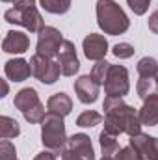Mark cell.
<instances>
[{
  "label": "cell",
  "mask_w": 158,
  "mask_h": 160,
  "mask_svg": "<svg viewBox=\"0 0 158 160\" xmlns=\"http://www.w3.org/2000/svg\"><path fill=\"white\" fill-rule=\"evenodd\" d=\"M104 130L119 136L121 132L128 136H136L141 132L143 123L140 119V112L123 102L121 97H106L104 104Z\"/></svg>",
  "instance_id": "cell-1"
},
{
  "label": "cell",
  "mask_w": 158,
  "mask_h": 160,
  "mask_svg": "<svg viewBox=\"0 0 158 160\" xmlns=\"http://www.w3.org/2000/svg\"><path fill=\"white\" fill-rule=\"evenodd\" d=\"M97 24L108 36H121L128 30L130 21L116 0H97Z\"/></svg>",
  "instance_id": "cell-2"
},
{
  "label": "cell",
  "mask_w": 158,
  "mask_h": 160,
  "mask_svg": "<svg viewBox=\"0 0 158 160\" xmlns=\"http://www.w3.org/2000/svg\"><path fill=\"white\" fill-rule=\"evenodd\" d=\"M41 142L45 145L47 151H52L54 155H63L69 143V138L65 134V123L63 118L54 114V112H47V116L41 121Z\"/></svg>",
  "instance_id": "cell-3"
},
{
  "label": "cell",
  "mask_w": 158,
  "mask_h": 160,
  "mask_svg": "<svg viewBox=\"0 0 158 160\" xmlns=\"http://www.w3.org/2000/svg\"><path fill=\"white\" fill-rule=\"evenodd\" d=\"M15 108L21 110V114L24 116V119L32 125L41 123L43 118L47 116L45 106L41 104L39 95L34 88H22L21 91H17L15 95Z\"/></svg>",
  "instance_id": "cell-4"
},
{
  "label": "cell",
  "mask_w": 158,
  "mask_h": 160,
  "mask_svg": "<svg viewBox=\"0 0 158 160\" xmlns=\"http://www.w3.org/2000/svg\"><path fill=\"white\" fill-rule=\"evenodd\" d=\"M4 19L9 24L24 26L32 34H39L45 28V21H43L41 13L37 11V8H32V9H15V8H11L4 13Z\"/></svg>",
  "instance_id": "cell-5"
},
{
  "label": "cell",
  "mask_w": 158,
  "mask_h": 160,
  "mask_svg": "<svg viewBox=\"0 0 158 160\" xmlns=\"http://www.w3.org/2000/svg\"><path fill=\"white\" fill-rule=\"evenodd\" d=\"M30 65H32V75L43 84H54L62 75L60 62L41 54H34L30 58Z\"/></svg>",
  "instance_id": "cell-6"
},
{
  "label": "cell",
  "mask_w": 158,
  "mask_h": 160,
  "mask_svg": "<svg viewBox=\"0 0 158 160\" xmlns=\"http://www.w3.org/2000/svg\"><path fill=\"white\" fill-rule=\"evenodd\" d=\"M63 36L58 28L54 26H45L37 36V45H36V54L47 56V58H58V52L62 48L63 43Z\"/></svg>",
  "instance_id": "cell-7"
},
{
  "label": "cell",
  "mask_w": 158,
  "mask_h": 160,
  "mask_svg": "<svg viewBox=\"0 0 158 160\" xmlns=\"http://www.w3.org/2000/svg\"><path fill=\"white\" fill-rule=\"evenodd\" d=\"M130 89V82H128V71L125 65H114L110 67L108 78L104 82V93L108 97H125Z\"/></svg>",
  "instance_id": "cell-8"
},
{
  "label": "cell",
  "mask_w": 158,
  "mask_h": 160,
  "mask_svg": "<svg viewBox=\"0 0 158 160\" xmlns=\"http://www.w3.org/2000/svg\"><path fill=\"white\" fill-rule=\"evenodd\" d=\"M128 145L138 151L140 160H158V138L155 136L140 132L136 136H130Z\"/></svg>",
  "instance_id": "cell-9"
},
{
  "label": "cell",
  "mask_w": 158,
  "mask_h": 160,
  "mask_svg": "<svg viewBox=\"0 0 158 160\" xmlns=\"http://www.w3.org/2000/svg\"><path fill=\"white\" fill-rule=\"evenodd\" d=\"M58 62H60V67H62V75L63 77H73V75L78 73L80 62H78L77 48H75V43L73 41L65 39L62 43V48L58 52Z\"/></svg>",
  "instance_id": "cell-10"
},
{
  "label": "cell",
  "mask_w": 158,
  "mask_h": 160,
  "mask_svg": "<svg viewBox=\"0 0 158 160\" xmlns=\"http://www.w3.org/2000/svg\"><path fill=\"white\" fill-rule=\"evenodd\" d=\"M101 84H97L91 75H84L78 80H75V93L82 104H93L99 99Z\"/></svg>",
  "instance_id": "cell-11"
},
{
  "label": "cell",
  "mask_w": 158,
  "mask_h": 160,
  "mask_svg": "<svg viewBox=\"0 0 158 160\" xmlns=\"http://www.w3.org/2000/svg\"><path fill=\"white\" fill-rule=\"evenodd\" d=\"M82 48H84V54L87 60L101 62V60H104V56L108 52V41L101 34H89L84 38Z\"/></svg>",
  "instance_id": "cell-12"
},
{
  "label": "cell",
  "mask_w": 158,
  "mask_h": 160,
  "mask_svg": "<svg viewBox=\"0 0 158 160\" xmlns=\"http://www.w3.org/2000/svg\"><path fill=\"white\" fill-rule=\"evenodd\" d=\"M30 48V38L24 32L9 30L2 41V50L7 54H24Z\"/></svg>",
  "instance_id": "cell-13"
},
{
  "label": "cell",
  "mask_w": 158,
  "mask_h": 160,
  "mask_svg": "<svg viewBox=\"0 0 158 160\" xmlns=\"http://www.w3.org/2000/svg\"><path fill=\"white\" fill-rule=\"evenodd\" d=\"M4 73H6L7 78L13 80V82H24L26 78H30V75H32V65H30V62H26L22 58H13V60L6 62Z\"/></svg>",
  "instance_id": "cell-14"
},
{
  "label": "cell",
  "mask_w": 158,
  "mask_h": 160,
  "mask_svg": "<svg viewBox=\"0 0 158 160\" xmlns=\"http://www.w3.org/2000/svg\"><path fill=\"white\" fill-rule=\"evenodd\" d=\"M67 145H69V151L77 153L84 160H95V151H93V145H91V140L87 134H84V132L73 134L69 138Z\"/></svg>",
  "instance_id": "cell-15"
},
{
  "label": "cell",
  "mask_w": 158,
  "mask_h": 160,
  "mask_svg": "<svg viewBox=\"0 0 158 160\" xmlns=\"http://www.w3.org/2000/svg\"><path fill=\"white\" fill-rule=\"evenodd\" d=\"M47 110H48V112H54V114H58V116H62V118H65V116H69L71 110H73V101H71V97H69L67 93H63V91L54 93V95H50L48 101H47Z\"/></svg>",
  "instance_id": "cell-16"
},
{
  "label": "cell",
  "mask_w": 158,
  "mask_h": 160,
  "mask_svg": "<svg viewBox=\"0 0 158 160\" xmlns=\"http://www.w3.org/2000/svg\"><path fill=\"white\" fill-rule=\"evenodd\" d=\"M140 112V119L147 127H156L158 125V93L151 95L149 99L143 101V106L138 110Z\"/></svg>",
  "instance_id": "cell-17"
},
{
  "label": "cell",
  "mask_w": 158,
  "mask_h": 160,
  "mask_svg": "<svg viewBox=\"0 0 158 160\" xmlns=\"http://www.w3.org/2000/svg\"><path fill=\"white\" fill-rule=\"evenodd\" d=\"M99 143H101V149H102V157H116V153L119 151L117 136H116V134H110V132H106V130L101 132Z\"/></svg>",
  "instance_id": "cell-18"
},
{
  "label": "cell",
  "mask_w": 158,
  "mask_h": 160,
  "mask_svg": "<svg viewBox=\"0 0 158 160\" xmlns=\"http://www.w3.org/2000/svg\"><path fill=\"white\" fill-rule=\"evenodd\" d=\"M19 134H21V127L13 118H7V116L0 118V138L2 140H11V138H17Z\"/></svg>",
  "instance_id": "cell-19"
},
{
  "label": "cell",
  "mask_w": 158,
  "mask_h": 160,
  "mask_svg": "<svg viewBox=\"0 0 158 160\" xmlns=\"http://www.w3.org/2000/svg\"><path fill=\"white\" fill-rule=\"evenodd\" d=\"M136 69H138V75L143 77V78H156L158 62L155 58H151V56H145V58H141V60L138 62Z\"/></svg>",
  "instance_id": "cell-20"
},
{
  "label": "cell",
  "mask_w": 158,
  "mask_h": 160,
  "mask_svg": "<svg viewBox=\"0 0 158 160\" xmlns=\"http://www.w3.org/2000/svg\"><path fill=\"white\" fill-rule=\"evenodd\" d=\"M136 89H138L140 99L145 101V99H149L151 95H156L158 93V80L156 78H143V77H140Z\"/></svg>",
  "instance_id": "cell-21"
},
{
  "label": "cell",
  "mask_w": 158,
  "mask_h": 160,
  "mask_svg": "<svg viewBox=\"0 0 158 160\" xmlns=\"http://www.w3.org/2000/svg\"><path fill=\"white\" fill-rule=\"evenodd\" d=\"M39 2L45 11L54 13V15H63L71 8V0H39Z\"/></svg>",
  "instance_id": "cell-22"
},
{
  "label": "cell",
  "mask_w": 158,
  "mask_h": 160,
  "mask_svg": "<svg viewBox=\"0 0 158 160\" xmlns=\"http://www.w3.org/2000/svg\"><path fill=\"white\" fill-rule=\"evenodd\" d=\"M104 121V118L99 114V112H95V110H86V112H82L78 118H77V125L82 127V128H91V127H95V125H101Z\"/></svg>",
  "instance_id": "cell-23"
},
{
  "label": "cell",
  "mask_w": 158,
  "mask_h": 160,
  "mask_svg": "<svg viewBox=\"0 0 158 160\" xmlns=\"http://www.w3.org/2000/svg\"><path fill=\"white\" fill-rule=\"evenodd\" d=\"M110 67H112V63H108L106 60L97 62V63L93 65V69H91V77H93V80H95L97 84L104 86V82H106V78H108V73H110Z\"/></svg>",
  "instance_id": "cell-24"
},
{
  "label": "cell",
  "mask_w": 158,
  "mask_h": 160,
  "mask_svg": "<svg viewBox=\"0 0 158 160\" xmlns=\"http://www.w3.org/2000/svg\"><path fill=\"white\" fill-rule=\"evenodd\" d=\"M112 52H114V56L119 58V60H126V58H132L136 50H134V47L130 43H117Z\"/></svg>",
  "instance_id": "cell-25"
},
{
  "label": "cell",
  "mask_w": 158,
  "mask_h": 160,
  "mask_svg": "<svg viewBox=\"0 0 158 160\" xmlns=\"http://www.w3.org/2000/svg\"><path fill=\"white\" fill-rule=\"evenodd\" d=\"M0 160H17L15 145L9 140H2L0 142Z\"/></svg>",
  "instance_id": "cell-26"
},
{
  "label": "cell",
  "mask_w": 158,
  "mask_h": 160,
  "mask_svg": "<svg viewBox=\"0 0 158 160\" xmlns=\"http://www.w3.org/2000/svg\"><path fill=\"white\" fill-rule=\"evenodd\" d=\"M114 160H140V155L132 145H126V147H121L116 153Z\"/></svg>",
  "instance_id": "cell-27"
},
{
  "label": "cell",
  "mask_w": 158,
  "mask_h": 160,
  "mask_svg": "<svg viewBox=\"0 0 158 160\" xmlns=\"http://www.w3.org/2000/svg\"><path fill=\"white\" fill-rule=\"evenodd\" d=\"M126 4H128V8H130L136 15H145L147 9H149L151 0H126Z\"/></svg>",
  "instance_id": "cell-28"
},
{
  "label": "cell",
  "mask_w": 158,
  "mask_h": 160,
  "mask_svg": "<svg viewBox=\"0 0 158 160\" xmlns=\"http://www.w3.org/2000/svg\"><path fill=\"white\" fill-rule=\"evenodd\" d=\"M13 8L15 9H32V8H36V0H15Z\"/></svg>",
  "instance_id": "cell-29"
},
{
  "label": "cell",
  "mask_w": 158,
  "mask_h": 160,
  "mask_svg": "<svg viewBox=\"0 0 158 160\" xmlns=\"http://www.w3.org/2000/svg\"><path fill=\"white\" fill-rule=\"evenodd\" d=\"M147 24H149V30H151L153 34H158V11H155V13L149 15Z\"/></svg>",
  "instance_id": "cell-30"
},
{
  "label": "cell",
  "mask_w": 158,
  "mask_h": 160,
  "mask_svg": "<svg viewBox=\"0 0 158 160\" xmlns=\"http://www.w3.org/2000/svg\"><path fill=\"white\" fill-rule=\"evenodd\" d=\"M34 160H56V155L52 151H41L39 155H36Z\"/></svg>",
  "instance_id": "cell-31"
},
{
  "label": "cell",
  "mask_w": 158,
  "mask_h": 160,
  "mask_svg": "<svg viewBox=\"0 0 158 160\" xmlns=\"http://www.w3.org/2000/svg\"><path fill=\"white\" fill-rule=\"evenodd\" d=\"M62 160H84V158H82V157H78L77 153H73V151H69V149H67V151L62 155Z\"/></svg>",
  "instance_id": "cell-32"
},
{
  "label": "cell",
  "mask_w": 158,
  "mask_h": 160,
  "mask_svg": "<svg viewBox=\"0 0 158 160\" xmlns=\"http://www.w3.org/2000/svg\"><path fill=\"white\" fill-rule=\"evenodd\" d=\"M6 93H7V84L2 82V95H0V97H6Z\"/></svg>",
  "instance_id": "cell-33"
},
{
  "label": "cell",
  "mask_w": 158,
  "mask_h": 160,
  "mask_svg": "<svg viewBox=\"0 0 158 160\" xmlns=\"http://www.w3.org/2000/svg\"><path fill=\"white\" fill-rule=\"evenodd\" d=\"M101 160H114V157H102Z\"/></svg>",
  "instance_id": "cell-34"
},
{
  "label": "cell",
  "mask_w": 158,
  "mask_h": 160,
  "mask_svg": "<svg viewBox=\"0 0 158 160\" xmlns=\"http://www.w3.org/2000/svg\"><path fill=\"white\" fill-rule=\"evenodd\" d=\"M2 2H15V0H2Z\"/></svg>",
  "instance_id": "cell-35"
},
{
  "label": "cell",
  "mask_w": 158,
  "mask_h": 160,
  "mask_svg": "<svg viewBox=\"0 0 158 160\" xmlns=\"http://www.w3.org/2000/svg\"><path fill=\"white\" fill-rule=\"evenodd\" d=\"M156 80H158V75H156Z\"/></svg>",
  "instance_id": "cell-36"
},
{
  "label": "cell",
  "mask_w": 158,
  "mask_h": 160,
  "mask_svg": "<svg viewBox=\"0 0 158 160\" xmlns=\"http://www.w3.org/2000/svg\"><path fill=\"white\" fill-rule=\"evenodd\" d=\"M17 160H19V158H17Z\"/></svg>",
  "instance_id": "cell-37"
}]
</instances>
